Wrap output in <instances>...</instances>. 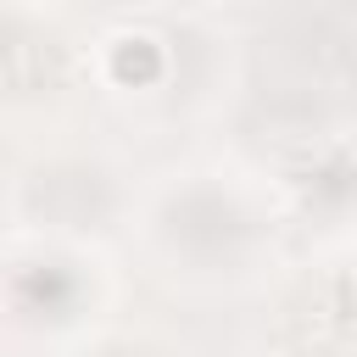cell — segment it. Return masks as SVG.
Listing matches in <instances>:
<instances>
[{"instance_id": "cell-4", "label": "cell", "mask_w": 357, "mask_h": 357, "mask_svg": "<svg viewBox=\"0 0 357 357\" xmlns=\"http://www.w3.org/2000/svg\"><path fill=\"white\" fill-rule=\"evenodd\" d=\"M100 357H162V351H151V346H106Z\"/></svg>"}, {"instance_id": "cell-3", "label": "cell", "mask_w": 357, "mask_h": 357, "mask_svg": "<svg viewBox=\"0 0 357 357\" xmlns=\"http://www.w3.org/2000/svg\"><path fill=\"white\" fill-rule=\"evenodd\" d=\"M67 73V50L56 33L33 22H0V89L6 95H50Z\"/></svg>"}, {"instance_id": "cell-2", "label": "cell", "mask_w": 357, "mask_h": 357, "mask_svg": "<svg viewBox=\"0 0 357 357\" xmlns=\"http://www.w3.org/2000/svg\"><path fill=\"white\" fill-rule=\"evenodd\" d=\"M28 212L50 229H95L112 218V178L89 162H56L28 178Z\"/></svg>"}, {"instance_id": "cell-1", "label": "cell", "mask_w": 357, "mask_h": 357, "mask_svg": "<svg viewBox=\"0 0 357 357\" xmlns=\"http://www.w3.org/2000/svg\"><path fill=\"white\" fill-rule=\"evenodd\" d=\"M162 240L184 257V262H201V268H229L245 257L251 245V218L234 195L212 190V184H195L184 195L167 201L162 212Z\"/></svg>"}]
</instances>
